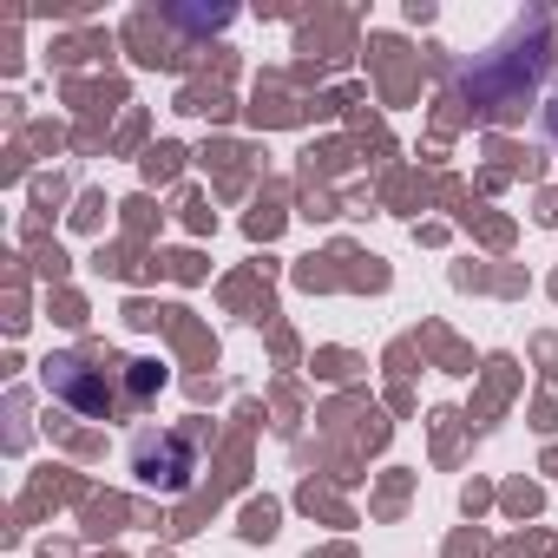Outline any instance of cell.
Instances as JSON below:
<instances>
[{
  "label": "cell",
  "mask_w": 558,
  "mask_h": 558,
  "mask_svg": "<svg viewBox=\"0 0 558 558\" xmlns=\"http://www.w3.org/2000/svg\"><path fill=\"white\" fill-rule=\"evenodd\" d=\"M47 388H53L66 408H80V414H106V395L93 388V368H86V362H53V368H47Z\"/></svg>",
  "instance_id": "1"
},
{
  "label": "cell",
  "mask_w": 558,
  "mask_h": 558,
  "mask_svg": "<svg viewBox=\"0 0 558 558\" xmlns=\"http://www.w3.org/2000/svg\"><path fill=\"white\" fill-rule=\"evenodd\" d=\"M158 381H165V368H158V362H132V375H125V388H132V401H145V395H151Z\"/></svg>",
  "instance_id": "2"
}]
</instances>
